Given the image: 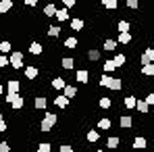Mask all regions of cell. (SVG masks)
I'll return each mask as SVG.
<instances>
[{
    "label": "cell",
    "instance_id": "9",
    "mask_svg": "<svg viewBox=\"0 0 154 152\" xmlns=\"http://www.w3.org/2000/svg\"><path fill=\"white\" fill-rule=\"evenodd\" d=\"M46 104H48V102H46V98H44V96H38V98L33 100V106H35L38 110H44V108H46Z\"/></svg>",
    "mask_w": 154,
    "mask_h": 152
},
{
    "label": "cell",
    "instance_id": "43",
    "mask_svg": "<svg viewBox=\"0 0 154 152\" xmlns=\"http://www.w3.org/2000/svg\"><path fill=\"white\" fill-rule=\"evenodd\" d=\"M60 152H73V148L67 146V144H63V146H60Z\"/></svg>",
    "mask_w": 154,
    "mask_h": 152
},
{
    "label": "cell",
    "instance_id": "41",
    "mask_svg": "<svg viewBox=\"0 0 154 152\" xmlns=\"http://www.w3.org/2000/svg\"><path fill=\"white\" fill-rule=\"evenodd\" d=\"M146 104H148V106H150V104H154V94H148V96H146Z\"/></svg>",
    "mask_w": 154,
    "mask_h": 152
},
{
    "label": "cell",
    "instance_id": "17",
    "mask_svg": "<svg viewBox=\"0 0 154 152\" xmlns=\"http://www.w3.org/2000/svg\"><path fill=\"white\" fill-rule=\"evenodd\" d=\"M60 65H63L65 69H73V67H75V60H73V58H69V56H65V58L60 60Z\"/></svg>",
    "mask_w": 154,
    "mask_h": 152
},
{
    "label": "cell",
    "instance_id": "6",
    "mask_svg": "<svg viewBox=\"0 0 154 152\" xmlns=\"http://www.w3.org/2000/svg\"><path fill=\"white\" fill-rule=\"evenodd\" d=\"M19 81L17 79H8V83H6V88H8V94H19Z\"/></svg>",
    "mask_w": 154,
    "mask_h": 152
},
{
    "label": "cell",
    "instance_id": "4",
    "mask_svg": "<svg viewBox=\"0 0 154 152\" xmlns=\"http://www.w3.org/2000/svg\"><path fill=\"white\" fill-rule=\"evenodd\" d=\"M63 90H65V94H63V96H65L67 100H73V98L77 96V88H75V85H65Z\"/></svg>",
    "mask_w": 154,
    "mask_h": 152
},
{
    "label": "cell",
    "instance_id": "25",
    "mask_svg": "<svg viewBox=\"0 0 154 152\" xmlns=\"http://www.w3.org/2000/svg\"><path fill=\"white\" fill-rule=\"evenodd\" d=\"M54 17H58V21H67V19H69V13H67L65 8H60V11H56Z\"/></svg>",
    "mask_w": 154,
    "mask_h": 152
},
{
    "label": "cell",
    "instance_id": "51",
    "mask_svg": "<svg viewBox=\"0 0 154 152\" xmlns=\"http://www.w3.org/2000/svg\"><path fill=\"white\" fill-rule=\"evenodd\" d=\"M50 152H52V150H50Z\"/></svg>",
    "mask_w": 154,
    "mask_h": 152
},
{
    "label": "cell",
    "instance_id": "2",
    "mask_svg": "<svg viewBox=\"0 0 154 152\" xmlns=\"http://www.w3.org/2000/svg\"><path fill=\"white\" fill-rule=\"evenodd\" d=\"M8 63H11L13 69H21V67H23V54H21V52H13L11 58H8Z\"/></svg>",
    "mask_w": 154,
    "mask_h": 152
},
{
    "label": "cell",
    "instance_id": "47",
    "mask_svg": "<svg viewBox=\"0 0 154 152\" xmlns=\"http://www.w3.org/2000/svg\"><path fill=\"white\" fill-rule=\"evenodd\" d=\"M2 131H6V123H4V121H0V133H2Z\"/></svg>",
    "mask_w": 154,
    "mask_h": 152
},
{
    "label": "cell",
    "instance_id": "19",
    "mask_svg": "<svg viewBox=\"0 0 154 152\" xmlns=\"http://www.w3.org/2000/svg\"><path fill=\"white\" fill-rule=\"evenodd\" d=\"M133 148H137V150L146 148V138H135L133 140Z\"/></svg>",
    "mask_w": 154,
    "mask_h": 152
},
{
    "label": "cell",
    "instance_id": "48",
    "mask_svg": "<svg viewBox=\"0 0 154 152\" xmlns=\"http://www.w3.org/2000/svg\"><path fill=\"white\" fill-rule=\"evenodd\" d=\"M2 92H4V88H2V85H0V94H2Z\"/></svg>",
    "mask_w": 154,
    "mask_h": 152
},
{
    "label": "cell",
    "instance_id": "12",
    "mask_svg": "<svg viewBox=\"0 0 154 152\" xmlns=\"http://www.w3.org/2000/svg\"><path fill=\"white\" fill-rule=\"evenodd\" d=\"M119 125L123 127V129H129V127L133 125V119H131V117H127V115H125V117H121V121H119Z\"/></svg>",
    "mask_w": 154,
    "mask_h": 152
},
{
    "label": "cell",
    "instance_id": "42",
    "mask_svg": "<svg viewBox=\"0 0 154 152\" xmlns=\"http://www.w3.org/2000/svg\"><path fill=\"white\" fill-rule=\"evenodd\" d=\"M6 65H8V58L2 54V56H0V67H6Z\"/></svg>",
    "mask_w": 154,
    "mask_h": 152
},
{
    "label": "cell",
    "instance_id": "1",
    "mask_svg": "<svg viewBox=\"0 0 154 152\" xmlns=\"http://www.w3.org/2000/svg\"><path fill=\"white\" fill-rule=\"evenodd\" d=\"M56 121H58V117H56L54 113H46L44 119H42V123H40V129H42V131H52V127H54Z\"/></svg>",
    "mask_w": 154,
    "mask_h": 152
},
{
    "label": "cell",
    "instance_id": "46",
    "mask_svg": "<svg viewBox=\"0 0 154 152\" xmlns=\"http://www.w3.org/2000/svg\"><path fill=\"white\" fill-rule=\"evenodd\" d=\"M25 4H27V6H35L38 2H35V0H25Z\"/></svg>",
    "mask_w": 154,
    "mask_h": 152
},
{
    "label": "cell",
    "instance_id": "28",
    "mask_svg": "<svg viewBox=\"0 0 154 152\" xmlns=\"http://www.w3.org/2000/svg\"><path fill=\"white\" fill-rule=\"evenodd\" d=\"M77 44H79L77 38H67V40H65V46H67V48H77Z\"/></svg>",
    "mask_w": 154,
    "mask_h": 152
},
{
    "label": "cell",
    "instance_id": "44",
    "mask_svg": "<svg viewBox=\"0 0 154 152\" xmlns=\"http://www.w3.org/2000/svg\"><path fill=\"white\" fill-rule=\"evenodd\" d=\"M127 6L129 8H137V2L135 0H127Z\"/></svg>",
    "mask_w": 154,
    "mask_h": 152
},
{
    "label": "cell",
    "instance_id": "37",
    "mask_svg": "<svg viewBox=\"0 0 154 152\" xmlns=\"http://www.w3.org/2000/svg\"><path fill=\"white\" fill-rule=\"evenodd\" d=\"M104 71H106V75H108L110 71H115V65H112V60H106V63H104Z\"/></svg>",
    "mask_w": 154,
    "mask_h": 152
},
{
    "label": "cell",
    "instance_id": "39",
    "mask_svg": "<svg viewBox=\"0 0 154 152\" xmlns=\"http://www.w3.org/2000/svg\"><path fill=\"white\" fill-rule=\"evenodd\" d=\"M8 150H11L8 142H0V152H8Z\"/></svg>",
    "mask_w": 154,
    "mask_h": 152
},
{
    "label": "cell",
    "instance_id": "40",
    "mask_svg": "<svg viewBox=\"0 0 154 152\" xmlns=\"http://www.w3.org/2000/svg\"><path fill=\"white\" fill-rule=\"evenodd\" d=\"M108 79H110V75H102V77H100V85H102V88H106Z\"/></svg>",
    "mask_w": 154,
    "mask_h": 152
},
{
    "label": "cell",
    "instance_id": "29",
    "mask_svg": "<svg viewBox=\"0 0 154 152\" xmlns=\"http://www.w3.org/2000/svg\"><path fill=\"white\" fill-rule=\"evenodd\" d=\"M142 73H144V75H154V65H144V67H142Z\"/></svg>",
    "mask_w": 154,
    "mask_h": 152
},
{
    "label": "cell",
    "instance_id": "27",
    "mask_svg": "<svg viewBox=\"0 0 154 152\" xmlns=\"http://www.w3.org/2000/svg\"><path fill=\"white\" fill-rule=\"evenodd\" d=\"M131 42V33H119V44H129Z\"/></svg>",
    "mask_w": 154,
    "mask_h": 152
},
{
    "label": "cell",
    "instance_id": "23",
    "mask_svg": "<svg viewBox=\"0 0 154 152\" xmlns=\"http://www.w3.org/2000/svg\"><path fill=\"white\" fill-rule=\"evenodd\" d=\"M71 29L81 31V29H83V21H81V19H73V21H71Z\"/></svg>",
    "mask_w": 154,
    "mask_h": 152
},
{
    "label": "cell",
    "instance_id": "5",
    "mask_svg": "<svg viewBox=\"0 0 154 152\" xmlns=\"http://www.w3.org/2000/svg\"><path fill=\"white\" fill-rule=\"evenodd\" d=\"M152 60H154V50L148 48V50L142 54V65H152Z\"/></svg>",
    "mask_w": 154,
    "mask_h": 152
},
{
    "label": "cell",
    "instance_id": "16",
    "mask_svg": "<svg viewBox=\"0 0 154 152\" xmlns=\"http://www.w3.org/2000/svg\"><path fill=\"white\" fill-rule=\"evenodd\" d=\"M13 8V2L11 0H0V13H8Z\"/></svg>",
    "mask_w": 154,
    "mask_h": 152
},
{
    "label": "cell",
    "instance_id": "24",
    "mask_svg": "<svg viewBox=\"0 0 154 152\" xmlns=\"http://www.w3.org/2000/svg\"><path fill=\"white\" fill-rule=\"evenodd\" d=\"M13 50V44L11 42H0V52L2 54H6V52H11Z\"/></svg>",
    "mask_w": 154,
    "mask_h": 152
},
{
    "label": "cell",
    "instance_id": "20",
    "mask_svg": "<svg viewBox=\"0 0 154 152\" xmlns=\"http://www.w3.org/2000/svg\"><path fill=\"white\" fill-rule=\"evenodd\" d=\"M102 48H104L106 52H112L115 48H117V42H115V40H106V42H104V46H102Z\"/></svg>",
    "mask_w": 154,
    "mask_h": 152
},
{
    "label": "cell",
    "instance_id": "36",
    "mask_svg": "<svg viewBox=\"0 0 154 152\" xmlns=\"http://www.w3.org/2000/svg\"><path fill=\"white\" fill-rule=\"evenodd\" d=\"M88 58H90V60H98V58H100V52L98 50H90L88 52Z\"/></svg>",
    "mask_w": 154,
    "mask_h": 152
},
{
    "label": "cell",
    "instance_id": "49",
    "mask_svg": "<svg viewBox=\"0 0 154 152\" xmlns=\"http://www.w3.org/2000/svg\"><path fill=\"white\" fill-rule=\"evenodd\" d=\"M0 121H4V119H2V113H0Z\"/></svg>",
    "mask_w": 154,
    "mask_h": 152
},
{
    "label": "cell",
    "instance_id": "38",
    "mask_svg": "<svg viewBox=\"0 0 154 152\" xmlns=\"http://www.w3.org/2000/svg\"><path fill=\"white\" fill-rule=\"evenodd\" d=\"M38 152H50V144H46V142L40 144V146H38Z\"/></svg>",
    "mask_w": 154,
    "mask_h": 152
},
{
    "label": "cell",
    "instance_id": "8",
    "mask_svg": "<svg viewBox=\"0 0 154 152\" xmlns=\"http://www.w3.org/2000/svg\"><path fill=\"white\" fill-rule=\"evenodd\" d=\"M42 50H44V46H42L40 42H33V44L29 46V52H31V54H35V56H40V54H42Z\"/></svg>",
    "mask_w": 154,
    "mask_h": 152
},
{
    "label": "cell",
    "instance_id": "34",
    "mask_svg": "<svg viewBox=\"0 0 154 152\" xmlns=\"http://www.w3.org/2000/svg\"><path fill=\"white\" fill-rule=\"evenodd\" d=\"M102 4H104V6H106V8H110V11H115V8H117V4H119V2H117V0H104Z\"/></svg>",
    "mask_w": 154,
    "mask_h": 152
},
{
    "label": "cell",
    "instance_id": "10",
    "mask_svg": "<svg viewBox=\"0 0 154 152\" xmlns=\"http://www.w3.org/2000/svg\"><path fill=\"white\" fill-rule=\"evenodd\" d=\"M88 77H90V73H88L85 69H79V71H77V81H79V83H88Z\"/></svg>",
    "mask_w": 154,
    "mask_h": 152
},
{
    "label": "cell",
    "instance_id": "26",
    "mask_svg": "<svg viewBox=\"0 0 154 152\" xmlns=\"http://www.w3.org/2000/svg\"><path fill=\"white\" fill-rule=\"evenodd\" d=\"M58 33H60V27L58 25H50L48 27V36H50V38H56Z\"/></svg>",
    "mask_w": 154,
    "mask_h": 152
},
{
    "label": "cell",
    "instance_id": "31",
    "mask_svg": "<svg viewBox=\"0 0 154 152\" xmlns=\"http://www.w3.org/2000/svg\"><path fill=\"white\" fill-rule=\"evenodd\" d=\"M129 23L127 21H119V31H121V33H129Z\"/></svg>",
    "mask_w": 154,
    "mask_h": 152
},
{
    "label": "cell",
    "instance_id": "50",
    "mask_svg": "<svg viewBox=\"0 0 154 152\" xmlns=\"http://www.w3.org/2000/svg\"><path fill=\"white\" fill-rule=\"evenodd\" d=\"M96 152H104V150H96Z\"/></svg>",
    "mask_w": 154,
    "mask_h": 152
},
{
    "label": "cell",
    "instance_id": "18",
    "mask_svg": "<svg viewBox=\"0 0 154 152\" xmlns=\"http://www.w3.org/2000/svg\"><path fill=\"white\" fill-rule=\"evenodd\" d=\"M67 83H65V79L63 77H56V79H52V88H56V90H63Z\"/></svg>",
    "mask_w": 154,
    "mask_h": 152
},
{
    "label": "cell",
    "instance_id": "7",
    "mask_svg": "<svg viewBox=\"0 0 154 152\" xmlns=\"http://www.w3.org/2000/svg\"><path fill=\"white\" fill-rule=\"evenodd\" d=\"M11 104H13V108H15V110H19V108H23L25 100H23V96L15 94V96H13V100H11Z\"/></svg>",
    "mask_w": 154,
    "mask_h": 152
},
{
    "label": "cell",
    "instance_id": "13",
    "mask_svg": "<svg viewBox=\"0 0 154 152\" xmlns=\"http://www.w3.org/2000/svg\"><path fill=\"white\" fill-rule=\"evenodd\" d=\"M56 11H58V8H56L54 4H46V6H44V15H46V17H54Z\"/></svg>",
    "mask_w": 154,
    "mask_h": 152
},
{
    "label": "cell",
    "instance_id": "3",
    "mask_svg": "<svg viewBox=\"0 0 154 152\" xmlns=\"http://www.w3.org/2000/svg\"><path fill=\"white\" fill-rule=\"evenodd\" d=\"M106 88H110L112 92H117V90H121V88H123V83H121V79H119V77H110V79H108V83H106Z\"/></svg>",
    "mask_w": 154,
    "mask_h": 152
},
{
    "label": "cell",
    "instance_id": "11",
    "mask_svg": "<svg viewBox=\"0 0 154 152\" xmlns=\"http://www.w3.org/2000/svg\"><path fill=\"white\" fill-rule=\"evenodd\" d=\"M25 77L27 79H35L38 77V69L31 65V67H25Z\"/></svg>",
    "mask_w": 154,
    "mask_h": 152
},
{
    "label": "cell",
    "instance_id": "15",
    "mask_svg": "<svg viewBox=\"0 0 154 152\" xmlns=\"http://www.w3.org/2000/svg\"><path fill=\"white\" fill-rule=\"evenodd\" d=\"M54 104H56L58 108H67V104H69V100H67L65 96H56V98H54Z\"/></svg>",
    "mask_w": 154,
    "mask_h": 152
},
{
    "label": "cell",
    "instance_id": "35",
    "mask_svg": "<svg viewBox=\"0 0 154 152\" xmlns=\"http://www.w3.org/2000/svg\"><path fill=\"white\" fill-rule=\"evenodd\" d=\"M110 104H112L110 98H100V108H110Z\"/></svg>",
    "mask_w": 154,
    "mask_h": 152
},
{
    "label": "cell",
    "instance_id": "14",
    "mask_svg": "<svg viewBox=\"0 0 154 152\" xmlns=\"http://www.w3.org/2000/svg\"><path fill=\"white\" fill-rule=\"evenodd\" d=\"M125 60H127V58H125V54H117V56L112 58V65H115V69H117V67H121V65H125Z\"/></svg>",
    "mask_w": 154,
    "mask_h": 152
},
{
    "label": "cell",
    "instance_id": "22",
    "mask_svg": "<svg viewBox=\"0 0 154 152\" xmlns=\"http://www.w3.org/2000/svg\"><path fill=\"white\" fill-rule=\"evenodd\" d=\"M135 108H137L140 113H148V108H150V106H148L144 100H137V102H135Z\"/></svg>",
    "mask_w": 154,
    "mask_h": 152
},
{
    "label": "cell",
    "instance_id": "45",
    "mask_svg": "<svg viewBox=\"0 0 154 152\" xmlns=\"http://www.w3.org/2000/svg\"><path fill=\"white\" fill-rule=\"evenodd\" d=\"M65 6H75V0H63Z\"/></svg>",
    "mask_w": 154,
    "mask_h": 152
},
{
    "label": "cell",
    "instance_id": "32",
    "mask_svg": "<svg viewBox=\"0 0 154 152\" xmlns=\"http://www.w3.org/2000/svg\"><path fill=\"white\" fill-rule=\"evenodd\" d=\"M110 125H112L110 119H100V121H98V127H100V129H110Z\"/></svg>",
    "mask_w": 154,
    "mask_h": 152
},
{
    "label": "cell",
    "instance_id": "30",
    "mask_svg": "<svg viewBox=\"0 0 154 152\" xmlns=\"http://www.w3.org/2000/svg\"><path fill=\"white\" fill-rule=\"evenodd\" d=\"M106 146H108V148H117V146H119V138H117V135H112V138H108V142H106Z\"/></svg>",
    "mask_w": 154,
    "mask_h": 152
},
{
    "label": "cell",
    "instance_id": "33",
    "mask_svg": "<svg viewBox=\"0 0 154 152\" xmlns=\"http://www.w3.org/2000/svg\"><path fill=\"white\" fill-rule=\"evenodd\" d=\"M135 98H133V96H125V106H127V108H135Z\"/></svg>",
    "mask_w": 154,
    "mask_h": 152
},
{
    "label": "cell",
    "instance_id": "21",
    "mask_svg": "<svg viewBox=\"0 0 154 152\" xmlns=\"http://www.w3.org/2000/svg\"><path fill=\"white\" fill-rule=\"evenodd\" d=\"M85 138H88V142H98V140H100V133L92 129V131H88V135H85Z\"/></svg>",
    "mask_w": 154,
    "mask_h": 152
}]
</instances>
